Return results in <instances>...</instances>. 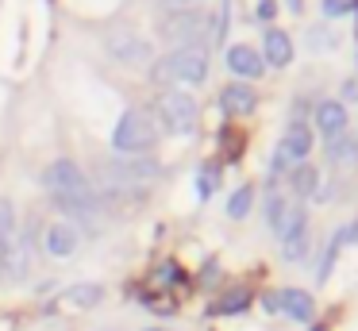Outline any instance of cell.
I'll return each instance as SVG.
<instances>
[{
	"instance_id": "1",
	"label": "cell",
	"mask_w": 358,
	"mask_h": 331,
	"mask_svg": "<svg viewBox=\"0 0 358 331\" xmlns=\"http://www.w3.org/2000/svg\"><path fill=\"white\" fill-rule=\"evenodd\" d=\"M43 185H47V192L55 197V204L62 208V212H70L73 220L101 212V197H96V185L85 177V169H81L78 162H70V158L50 162V166L43 169Z\"/></svg>"
},
{
	"instance_id": "2",
	"label": "cell",
	"mask_w": 358,
	"mask_h": 331,
	"mask_svg": "<svg viewBox=\"0 0 358 331\" xmlns=\"http://www.w3.org/2000/svg\"><path fill=\"white\" fill-rule=\"evenodd\" d=\"M150 81L166 85V89H173V85H204L208 81V54L178 46V50L162 54L158 62H150Z\"/></svg>"
},
{
	"instance_id": "3",
	"label": "cell",
	"mask_w": 358,
	"mask_h": 331,
	"mask_svg": "<svg viewBox=\"0 0 358 331\" xmlns=\"http://www.w3.org/2000/svg\"><path fill=\"white\" fill-rule=\"evenodd\" d=\"M158 143V123L143 108H127L112 127V150L131 158V154H150V146Z\"/></svg>"
},
{
	"instance_id": "4",
	"label": "cell",
	"mask_w": 358,
	"mask_h": 331,
	"mask_svg": "<svg viewBox=\"0 0 358 331\" xmlns=\"http://www.w3.org/2000/svg\"><path fill=\"white\" fill-rule=\"evenodd\" d=\"M155 120L170 135H193L196 120H201V108H196V100L185 89H162L155 97Z\"/></svg>"
},
{
	"instance_id": "5",
	"label": "cell",
	"mask_w": 358,
	"mask_h": 331,
	"mask_svg": "<svg viewBox=\"0 0 358 331\" xmlns=\"http://www.w3.org/2000/svg\"><path fill=\"white\" fill-rule=\"evenodd\" d=\"M158 162L150 158V154H131V158H124V154H120V158H112L108 166H104V177L101 181L104 185H147V181H155L158 177Z\"/></svg>"
},
{
	"instance_id": "6",
	"label": "cell",
	"mask_w": 358,
	"mask_h": 331,
	"mask_svg": "<svg viewBox=\"0 0 358 331\" xmlns=\"http://www.w3.org/2000/svg\"><path fill=\"white\" fill-rule=\"evenodd\" d=\"M104 46H108V54L116 62H124V66H147L150 62V43L131 27H108Z\"/></svg>"
},
{
	"instance_id": "7",
	"label": "cell",
	"mask_w": 358,
	"mask_h": 331,
	"mask_svg": "<svg viewBox=\"0 0 358 331\" xmlns=\"http://www.w3.org/2000/svg\"><path fill=\"white\" fill-rule=\"evenodd\" d=\"M162 35L181 43V50H204V35H208V15L204 12H178L173 20L162 23Z\"/></svg>"
},
{
	"instance_id": "8",
	"label": "cell",
	"mask_w": 358,
	"mask_h": 331,
	"mask_svg": "<svg viewBox=\"0 0 358 331\" xmlns=\"http://www.w3.org/2000/svg\"><path fill=\"white\" fill-rule=\"evenodd\" d=\"M266 308L270 312H289L296 323H308L312 312H316V304H312V297L304 289H281V293H270L266 297Z\"/></svg>"
},
{
	"instance_id": "9",
	"label": "cell",
	"mask_w": 358,
	"mask_h": 331,
	"mask_svg": "<svg viewBox=\"0 0 358 331\" xmlns=\"http://www.w3.org/2000/svg\"><path fill=\"white\" fill-rule=\"evenodd\" d=\"M308 150H312V131H308V123H289L285 127V135H281V143H278V154L273 158H281L289 166V162H304L308 158Z\"/></svg>"
},
{
	"instance_id": "10",
	"label": "cell",
	"mask_w": 358,
	"mask_h": 331,
	"mask_svg": "<svg viewBox=\"0 0 358 331\" xmlns=\"http://www.w3.org/2000/svg\"><path fill=\"white\" fill-rule=\"evenodd\" d=\"M81 235H78V223H47V231H43V246H47V254H55V258H70L73 251H78Z\"/></svg>"
},
{
	"instance_id": "11",
	"label": "cell",
	"mask_w": 358,
	"mask_h": 331,
	"mask_svg": "<svg viewBox=\"0 0 358 331\" xmlns=\"http://www.w3.org/2000/svg\"><path fill=\"white\" fill-rule=\"evenodd\" d=\"M308 246H312V231H308V212H304L301 220H293L285 227V235H281V254H285V262H304L308 258Z\"/></svg>"
},
{
	"instance_id": "12",
	"label": "cell",
	"mask_w": 358,
	"mask_h": 331,
	"mask_svg": "<svg viewBox=\"0 0 358 331\" xmlns=\"http://www.w3.org/2000/svg\"><path fill=\"white\" fill-rule=\"evenodd\" d=\"M220 108H224L227 115H250L258 108V92L250 89L247 81H231L220 92Z\"/></svg>"
},
{
	"instance_id": "13",
	"label": "cell",
	"mask_w": 358,
	"mask_h": 331,
	"mask_svg": "<svg viewBox=\"0 0 358 331\" xmlns=\"http://www.w3.org/2000/svg\"><path fill=\"white\" fill-rule=\"evenodd\" d=\"M227 69H231L235 77H262V69H266V62H262V54L255 50V46H247V43H235V46H227Z\"/></svg>"
},
{
	"instance_id": "14",
	"label": "cell",
	"mask_w": 358,
	"mask_h": 331,
	"mask_svg": "<svg viewBox=\"0 0 358 331\" xmlns=\"http://www.w3.org/2000/svg\"><path fill=\"white\" fill-rule=\"evenodd\" d=\"M262 62L273 69H285L289 62H293V38L285 35L281 27H270L262 38Z\"/></svg>"
},
{
	"instance_id": "15",
	"label": "cell",
	"mask_w": 358,
	"mask_h": 331,
	"mask_svg": "<svg viewBox=\"0 0 358 331\" xmlns=\"http://www.w3.org/2000/svg\"><path fill=\"white\" fill-rule=\"evenodd\" d=\"M316 123L327 139L343 135V131H347V108H343L339 100H324V104L316 108Z\"/></svg>"
},
{
	"instance_id": "16",
	"label": "cell",
	"mask_w": 358,
	"mask_h": 331,
	"mask_svg": "<svg viewBox=\"0 0 358 331\" xmlns=\"http://www.w3.org/2000/svg\"><path fill=\"white\" fill-rule=\"evenodd\" d=\"M293 204H296V200L281 197V192H270V197H266V223H270L273 235H281V231H285L289 216H293Z\"/></svg>"
},
{
	"instance_id": "17",
	"label": "cell",
	"mask_w": 358,
	"mask_h": 331,
	"mask_svg": "<svg viewBox=\"0 0 358 331\" xmlns=\"http://www.w3.org/2000/svg\"><path fill=\"white\" fill-rule=\"evenodd\" d=\"M66 300H70L73 308H96L104 300V285H96V281H78V285H70L66 289Z\"/></svg>"
},
{
	"instance_id": "18",
	"label": "cell",
	"mask_w": 358,
	"mask_h": 331,
	"mask_svg": "<svg viewBox=\"0 0 358 331\" xmlns=\"http://www.w3.org/2000/svg\"><path fill=\"white\" fill-rule=\"evenodd\" d=\"M289 181H293L296 197H312V192L320 189V169L308 166V162H296V169L289 174Z\"/></svg>"
},
{
	"instance_id": "19",
	"label": "cell",
	"mask_w": 358,
	"mask_h": 331,
	"mask_svg": "<svg viewBox=\"0 0 358 331\" xmlns=\"http://www.w3.org/2000/svg\"><path fill=\"white\" fill-rule=\"evenodd\" d=\"M327 158H331V162H343V166H347V162L358 158V143L347 135V131H343V135L327 139Z\"/></svg>"
},
{
	"instance_id": "20",
	"label": "cell",
	"mask_w": 358,
	"mask_h": 331,
	"mask_svg": "<svg viewBox=\"0 0 358 331\" xmlns=\"http://www.w3.org/2000/svg\"><path fill=\"white\" fill-rule=\"evenodd\" d=\"M250 204H255V189H250V185H239V189L231 192V200H227V216H231V220H243V216L250 212Z\"/></svg>"
},
{
	"instance_id": "21",
	"label": "cell",
	"mask_w": 358,
	"mask_h": 331,
	"mask_svg": "<svg viewBox=\"0 0 358 331\" xmlns=\"http://www.w3.org/2000/svg\"><path fill=\"white\" fill-rule=\"evenodd\" d=\"M247 304H250V293H247V289H231L227 297H220L216 304H212V312H220V316H231V312H243Z\"/></svg>"
},
{
	"instance_id": "22",
	"label": "cell",
	"mask_w": 358,
	"mask_h": 331,
	"mask_svg": "<svg viewBox=\"0 0 358 331\" xmlns=\"http://www.w3.org/2000/svg\"><path fill=\"white\" fill-rule=\"evenodd\" d=\"M216 185H220V169H216V166H204L201 174H196V197H201V200H208Z\"/></svg>"
},
{
	"instance_id": "23",
	"label": "cell",
	"mask_w": 358,
	"mask_h": 331,
	"mask_svg": "<svg viewBox=\"0 0 358 331\" xmlns=\"http://www.w3.org/2000/svg\"><path fill=\"white\" fill-rule=\"evenodd\" d=\"M155 277H158V281H166V285H181V281H185L181 266H173V262H162V266L155 269Z\"/></svg>"
},
{
	"instance_id": "24",
	"label": "cell",
	"mask_w": 358,
	"mask_h": 331,
	"mask_svg": "<svg viewBox=\"0 0 358 331\" xmlns=\"http://www.w3.org/2000/svg\"><path fill=\"white\" fill-rule=\"evenodd\" d=\"M355 12V0H324V15L327 20H339V15Z\"/></svg>"
},
{
	"instance_id": "25",
	"label": "cell",
	"mask_w": 358,
	"mask_h": 331,
	"mask_svg": "<svg viewBox=\"0 0 358 331\" xmlns=\"http://www.w3.org/2000/svg\"><path fill=\"white\" fill-rule=\"evenodd\" d=\"M308 43H316L312 50H331L335 35H331V31H324V27H308Z\"/></svg>"
},
{
	"instance_id": "26",
	"label": "cell",
	"mask_w": 358,
	"mask_h": 331,
	"mask_svg": "<svg viewBox=\"0 0 358 331\" xmlns=\"http://www.w3.org/2000/svg\"><path fill=\"white\" fill-rule=\"evenodd\" d=\"M255 15H258V20H262V23H270L273 15H278V0H258Z\"/></svg>"
},
{
	"instance_id": "27",
	"label": "cell",
	"mask_w": 358,
	"mask_h": 331,
	"mask_svg": "<svg viewBox=\"0 0 358 331\" xmlns=\"http://www.w3.org/2000/svg\"><path fill=\"white\" fill-rule=\"evenodd\" d=\"M239 139H243V135H239V131H224V150H227V154H231V158H235V154H239V150H243V143H239Z\"/></svg>"
},
{
	"instance_id": "28",
	"label": "cell",
	"mask_w": 358,
	"mask_h": 331,
	"mask_svg": "<svg viewBox=\"0 0 358 331\" xmlns=\"http://www.w3.org/2000/svg\"><path fill=\"white\" fill-rule=\"evenodd\" d=\"M285 4L293 8V15H301V12H304V0H285Z\"/></svg>"
},
{
	"instance_id": "29",
	"label": "cell",
	"mask_w": 358,
	"mask_h": 331,
	"mask_svg": "<svg viewBox=\"0 0 358 331\" xmlns=\"http://www.w3.org/2000/svg\"><path fill=\"white\" fill-rule=\"evenodd\" d=\"M147 331H166V328H147Z\"/></svg>"
}]
</instances>
